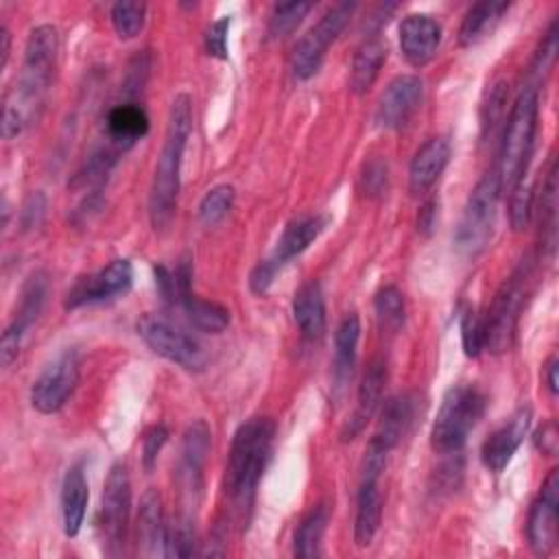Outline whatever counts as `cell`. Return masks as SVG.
<instances>
[{
  "mask_svg": "<svg viewBox=\"0 0 559 559\" xmlns=\"http://www.w3.org/2000/svg\"><path fill=\"white\" fill-rule=\"evenodd\" d=\"M59 52V35L50 24L35 26L26 39L24 63L17 85L7 94L2 107V138H17L39 114L50 87Z\"/></svg>",
  "mask_w": 559,
  "mask_h": 559,
  "instance_id": "6da1fadb",
  "label": "cell"
},
{
  "mask_svg": "<svg viewBox=\"0 0 559 559\" xmlns=\"http://www.w3.org/2000/svg\"><path fill=\"white\" fill-rule=\"evenodd\" d=\"M192 131V100L188 94H177L170 103L166 135L162 153L155 164L151 192H148V218L155 229H166L175 216L181 159Z\"/></svg>",
  "mask_w": 559,
  "mask_h": 559,
  "instance_id": "7a4b0ae2",
  "label": "cell"
},
{
  "mask_svg": "<svg viewBox=\"0 0 559 559\" xmlns=\"http://www.w3.org/2000/svg\"><path fill=\"white\" fill-rule=\"evenodd\" d=\"M273 439L275 424L271 417H251L234 432L225 465V493L240 513L251 509L273 452Z\"/></svg>",
  "mask_w": 559,
  "mask_h": 559,
  "instance_id": "3957f363",
  "label": "cell"
},
{
  "mask_svg": "<svg viewBox=\"0 0 559 559\" xmlns=\"http://www.w3.org/2000/svg\"><path fill=\"white\" fill-rule=\"evenodd\" d=\"M537 114H539L537 87L526 85L520 92V96L515 98L509 120H507V127H504L500 159L496 166L502 190L511 192L526 177L528 159H531L533 144H535Z\"/></svg>",
  "mask_w": 559,
  "mask_h": 559,
  "instance_id": "277c9868",
  "label": "cell"
},
{
  "mask_svg": "<svg viewBox=\"0 0 559 559\" xmlns=\"http://www.w3.org/2000/svg\"><path fill=\"white\" fill-rule=\"evenodd\" d=\"M487 397L474 384H454L445 391L430 430V448L439 454H456L485 415Z\"/></svg>",
  "mask_w": 559,
  "mask_h": 559,
  "instance_id": "5b68a950",
  "label": "cell"
},
{
  "mask_svg": "<svg viewBox=\"0 0 559 559\" xmlns=\"http://www.w3.org/2000/svg\"><path fill=\"white\" fill-rule=\"evenodd\" d=\"M500 192H502V186L496 168L485 173L483 179L469 192L461 221L454 231V249L461 255L474 258L480 251H485V247L489 245L496 227Z\"/></svg>",
  "mask_w": 559,
  "mask_h": 559,
  "instance_id": "8992f818",
  "label": "cell"
},
{
  "mask_svg": "<svg viewBox=\"0 0 559 559\" xmlns=\"http://www.w3.org/2000/svg\"><path fill=\"white\" fill-rule=\"evenodd\" d=\"M531 266L520 264L496 290L489 312L485 317V349L493 356L509 352L513 345L520 310L526 299V284H528Z\"/></svg>",
  "mask_w": 559,
  "mask_h": 559,
  "instance_id": "52a82bcc",
  "label": "cell"
},
{
  "mask_svg": "<svg viewBox=\"0 0 559 559\" xmlns=\"http://www.w3.org/2000/svg\"><path fill=\"white\" fill-rule=\"evenodd\" d=\"M131 513V480L124 463H114L100 496L98 531L103 539V550L109 557H118L124 550L127 528Z\"/></svg>",
  "mask_w": 559,
  "mask_h": 559,
  "instance_id": "ba28073f",
  "label": "cell"
},
{
  "mask_svg": "<svg viewBox=\"0 0 559 559\" xmlns=\"http://www.w3.org/2000/svg\"><path fill=\"white\" fill-rule=\"evenodd\" d=\"M142 341L162 358L179 365L186 371H203L207 367V354L183 330L173 325L159 314H142L135 323Z\"/></svg>",
  "mask_w": 559,
  "mask_h": 559,
  "instance_id": "9c48e42d",
  "label": "cell"
},
{
  "mask_svg": "<svg viewBox=\"0 0 559 559\" xmlns=\"http://www.w3.org/2000/svg\"><path fill=\"white\" fill-rule=\"evenodd\" d=\"M354 11H356V2H338L330 7L321 15V20L297 41L290 59V70L297 79L306 81L319 72L328 48L343 33Z\"/></svg>",
  "mask_w": 559,
  "mask_h": 559,
  "instance_id": "30bf717a",
  "label": "cell"
},
{
  "mask_svg": "<svg viewBox=\"0 0 559 559\" xmlns=\"http://www.w3.org/2000/svg\"><path fill=\"white\" fill-rule=\"evenodd\" d=\"M79 384V354L63 349L50 360L31 386V404L44 415H52L63 408Z\"/></svg>",
  "mask_w": 559,
  "mask_h": 559,
  "instance_id": "8fae6325",
  "label": "cell"
},
{
  "mask_svg": "<svg viewBox=\"0 0 559 559\" xmlns=\"http://www.w3.org/2000/svg\"><path fill=\"white\" fill-rule=\"evenodd\" d=\"M133 284V266L127 258H118L109 262L105 269L90 273L68 290L63 306L68 310L90 306V304H100L116 299L120 295H127Z\"/></svg>",
  "mask_w": 559,
  "mask_h": 559,
  "instance_id": "7c38bea8",
  "label": "cell"
},
{
  "mask_svg": "<svg viewBox=\"0 0 559 559\" xmlns=\"http://www.w3.org/2000/svg\"><path fill=\"white\" fill-rule=\"evenodd\" d=\"M557 509H559V469H550L539 496L531 504L526 535L535 555H550L557 546Z\"/></svg>",
  "mask_w": 559,
  "mask_h": 559,
  "instance_id": "4fadbf2b",
  "label": "cell"
},
{
  "mask_svg": "<svg viewBox=\"0 0 559 559\" xmlns=\"http://www.w3.org/2000/svg\"><path fill=\"white\" fill-rule=\"evenodd\" d=\"M424 83L415 74L395 76L382 92L376 109V122L382 129H402L419 109Z\"/></svg>",
  "mask_w": 559,
  "mask_h": 559,
  "instance_id": "5bb4252c",
  "label": "cell"
},
{
  "mask_svg": "<svg viewBox=\"0 0 559 559\" xmlns=\"http://www.w3.org/2000/svg\"><path fill=\"white\" fill-rule=\"evenodd\" d=\"M531 406H520L500 428H496L480 448L483 465L489 472H502L524 441L531 426Z\"/></svg>",
  "mask_w": 559,
  "mask_h": 559,
  "instance_id": "9a60e30c",
  "label": "cell"
},
{
  "mask_svg": "<svg viewBox=\"0 0 559 559\" xmlns=\"http://www.w3.org/2000/svg\"><path fill=\"white\" fill-rule=\"evenodd\" d=\"M210 426L203 419H194L181 441V454H179V465H177V480L181 485V491L188 496L199 493L201 483H203V465L210 454Z\"/></svg>",
  "mask_w": 559,
  "mask_h": 559,
  "instance_id": "2e32d148",
  "label": "cell"
},
{
  "mask_svg": "<svg viewBox=\"0 0 559 559\" xmlns=\"http://www.w3.org/2000/svg\"><path fill=\"white\" fill-rule=\"evenodd\" d=\"M400 50L402 57L415 66H426L441 44V26L428 13H408L400 24Z\"/></svg>",
  "mask_w": 559,
  "mask_h": 559,
  "instance_id": "e0dca14e",
  "label": "cell"
},
{
  "mask_svg": "<svg viewBox=\"0 0 559 559\" xmlns=\"http://www.w3.org/2000/svg\"><path fill=\"white\" fill-rule=\"evenodd\" d=\"M384 384H386V365L382 360H373L360 380L356 411L341 430L343 441L354 439L367 426V421L373 417V413L378 411V406L382 402Z\"/></svg>",
  "mask_w": 559,
  "mask_h": 559,
  "instance_id": "ac0fdd59",
  "label": "cell"
},
{
  "mask_svg": "<svg viewBox=\"0 0 559 559\" xmlns=\"http://www.w3.org/2000/svg\"><path fill=\"white\" fill-rule=\"evenodd\" d=\"M450 162V142L445 138H430L413 155L408 168V188L413 194L430 190Z\"/></svg>",
  "mask_w": 559,
  "mask_h": 559,
  "instance_id": "d6986e66",
  "label": "cell"
},
{
  "mask_svg": "<svg viewBox=\"0 0 559 559\" xmlns=\"http://www.w3.org/2000/svg\"><path fill=\"white\" fill-rule=\"evenodd\" d=\"M358 341H360V319L356 312H349L343 317L334 334V369H332L334 384L332 386L338 397L345 393V386L354 376Z\"/></svg>",
  "mask_w": 559,
  "mask_h": 559,
  "instance_id": "ffe728a7",
  "label": "cell"
},
{
  "mask_svg": "<svg viewBox=\"0 0 559 559\" xmlns=\"http://www.w3.org/2000/svg\"><path fill=\"white\" fill-rule=\"evenodd\" d=\"M417 413V400L411 393L393 395L382 404L380 419L376 426V432L371 439L382 443L393 452V448L402 441V437L408 432L413 419Z\"/></svg>",
  "mask_w": 559,
  "mask_h": 559,
  "instance_id": "44dd1931",
  "label": "cell"
},
{
  "mask_svg": "<svg viewBox=\"0 0 559 559\" xmlns=\"http://www.w3.org/2000/svg\"><path fill=\"white\" fill-rule=\"evenodd\" d=\"M293 317L304 338L319 341L325 332V299L321 284L310 280L295 290Z\"/></svg>",
  "mask_w": 559,
  "mask_h": 559,
  "instance_id": "7402d4cb",
  "label": "cell"
},
{
  "mask_svg": "<svg viewBox=\"0 0 559 559\" xmlns=\"http://www.w3.org/2000/svg\"><path fill=\"white\" fill-rule=\"evenodd\" d=\"M138 544L146 557H164L166 544V520L162 511V498L157 489H146L138 511Z\"/></svg>",
  "mask_w": 559,
  "mask_h": 559,
  "instance_id": "603a6c76",
  "label": "cell"
},
{
  "mask_svg": "<svg viewBox=\"0 0 559 559\" xmlns=\"http://www.w3.org/2000/svg\"><path fill=\"white\" fill-rule=\"evenodd\" d=\"M87 478L81 463L68 467L63 483H61V518H63V533L68 537H76L81 524L85 520L87 509Z\"/></svg>",
  "mask_w": 559,
  "mask_h": 559,
  "instance_id": "cb8c5ba5",
  "label": "cell"
},
{
  "mask_svg": "<svg viewBox=\"0 0 559 559\" xmlns=\"http://www.w3.org/2000/svg\"><path fill=\"white\" fill-rule=\"evenodd\" d=\"M382 518V493L380 478L360 476L358 496H356V520H354V539L358 546H369L378 533Z\"/></svg>",
  "mask_w": 559,
  "mask_h": 559,
  "instance_id": "d4e9b609",
  "label": "cell"
},
{
  "mask_svg": "<svg viewBox=\"0 0 559 559\" xmlns=\"http://www.w3.org/2000/svg\"><path fill=\"white\" fill-rule=\"evenodd\" d=\"M325 218L323 216H304V218H295L290 221L280 240L277 247L273 251V255L269 258L277 269H282L286 262H290L293 258H297L299 253H304L323 231L325 227Z\"/></svg>",
  "mask_w": 559,
  "mask_h": 559,
  "instance_id": "484cf974",
  "label": "cell"
},
{
  "mask_svg": "<svg viewBox=\"0 0 559 559\" xmlns=\"http://www.w3.org/2000/svg\"><path fill=\"white\" fill-rule=\"evenodd\" d=\"M105 122H107L109 142L118 148H129L131 144H135L148 133V116L133 100L111 107Z\"/></svg>",
  "mask_w": 559,
  "mask_h": 559,
  "instance_id": "4316f807",
  "label": "cell"
},
{
  "mask_svg": "<svg viewBox=\"0 0 559 559\" xmlns=\"http://www.w3.org/2000/svg\"><path fill=\"white\" fill-rule=\"evenodd\" d=\"M389 48L380 37H369L360 44V48L354 55L352 61V72H349V90L356 96H362L371 90V85L376 83L384 61H386Z\"/></svg>",
  "mask_w": 559,
  "mask_h": 559,
  "instance_id": "83f0119b",
  "label": "cell"
},
{
  "mask_svg": "<svg viewBox=\"0 0 559 559\" xmlns=\"http://www.w3.org/2000/svg\"><path fill=\"white\" fill-rule=\"evenodd\" d=\"M509 2H476L463 17L459 28V44L474 46L485 39L509 11Z\"/></svg>",
  "mask_w": 559,
  "mask_h": 559,
  "instance_id": "f1b7e54d",
  "label": "cell"
},
{
  "mask_svg": "<svg viewBox=\"0 0 559 559\" xmlns=\"http://www.w3.org/2000/svg\"><path fill=\"white\" fill-rule=\"evenodd\" d=\"M330 520L328 504H314L297 524L293 535V555L295 557H319L321 555V539Z\"/></svg>",
  "mask_w": 559,
  "mask_h": 559,
  "instance_id": "f546056e",
  "label": "cell"
},
{
  "mask_svg": "<svg viewBox=\"0 0 559 559\" xmlns=\"http://www.w3.org/2000/svg\"><path fill=\"white\" fill-rule=\"evenodd\" d=\"M179 306L183 308L190 323L194 328H199L201 332L218 334L229 325V310L216 301H207V299L188 295L186 299L179 301Z\"/></svg>",
  "mask_w": 559,
  "mask_h": 559,
  "instance_id": "4dcf8cb0",
  "label": "cell"
},
{
  "mask_svg": "<svg viewBox=\"0 0 559 559\" xmlns=\"http://www.w3.org/2000/svg\"><path fill=\"white\" fill-rule=\"evenodd\" d=\"M46 288H48V282H46L44 273H33L28 277V282L24 284V288H22L20 308H17V314H15V319L11 323L15 328H20L24 334L37 321V317H39V312L44 308Z\"/></svg>",
  "mask_w": 559,
  "mask_h": 559,
  "instance_id": "1f68e13d",
  "label": "cell"
},
{
  "mask_svg": "<svg viewBox=\"0 0 559 559\" xmlns=\"http://www.w3.org/2000/svg\"><path fill=\"white\" fill-rule=\"evenodd\" d=\"M373 306H376V317H378V323L382 330L397 332L404 325L406 304H404V293L397 286H393V284L382 286L376 293Z\"/></svg>",
  "mask_w": 559,
  "mask_h": 559,
  "instance_id": "d6a6232c",
  "label": "cell"
},
{
  "mask_svg": "<svg viewBox=\"0 0 559 559\" xmlns=\"http://www.w3.org/2000/svg\"><path fill=\"white\" fill-rule=\"evenodd\" d=\"M236 199V190L229 183L214 186L212 190L205 192V197L199 203V218L203 225H216L221 223L227 212L231 210Z\"/></svg>",
  "mask_w": 559,
  "mask_h": 559,
  "instance_id": "836d02e7",
  "label": "cell"
},
{
  "mask_svg": "<svg viewBox=\"0 0 559 559\" xmlns=\"http://www.w3.org/2000/svg\"><path fill=\"white\" fill-rule=\"evenodd\" d=\"M312 9L310 2H284V4H275L271 20H269V37L271 39H282L286 35H290L301 20L308 15V11Z\"/></svg>",
  "mask_w": 559,
  "mask_h": 559,
  "instance_id": "e575fe53",
  "label": "cell"
},
{
  "mask_svg": "<svg viewBox=\"0 0 559 559\" xmlns=\"http://www.w3.org/2000/svg\"><path fill=\"white\" fill-rule=\"evenodd\" d=\"M194 552V526L190 515H177L166 524L164 557H190Z\"/></svg>",
  "mask_w": 559,
  "mask_h": 559,
  "instance_id": "d590c367",
  "label": "cell"
},
{
  "mask_svg": "<svg viewBox=\"0 0 559 559\" xmlns=\"http://www.w3.org/2000/svg\"><path fill=\"white\" fill-rule=\"evenodd\" d=\"M146 17V4L144 2H116L111 7V24L120 39H133Z\"/></svg>",
  "mask_w": 559,
  "mask_h": 559,
  "instance_id": "8d00e7d4",
  "label": "cell"
},
{
  "mask_svg": "<svg viewBox=\"0 0 559 559\" xmlns=\"http://www.w3.org/2000/svg\"><path fill=\"white\" fill-rule=\"evenodd\" d=\"M555 216H557V164L550 162L546 181L542 186V231H546V247H555Z\"/></svg>",
  "mask_w": 559,
  "mask_h": 559,
  "instance_id": "74e56055",
  "label": "cell"
},
{
  "mask_svg": "<svg viewBox=\"0 0 559 559\" xmlns=\"http://www.w3.org/2000/svg\"><path fill=\"white\" fill-rule=\"evenodd\" d=\"M461 343L467 358H476L485 349V323L474 308H467L461 317Z\"/></svg>",
  "mask_w": 559,
  "mask_h": 559,
  "instance_id": "f35d334b",
  "label": "cell"
},
{
  "mask_svg": "<svg viewBox=\"0 0 559 559\" xmlns=\"http://www.w3.org/2000/svg\"><path fill=\"white\" fill-rule=\"evenodd\" d=\"M509 194H511V201H509L511 227L515 231H522V229H526L531 214H533V188H531V183H526L522 179Z\"/></svg>",
  "mask_w": 559,
  "mask_h": 559,
  "instance_id": "ab89813d",
  "label": "cell"
},
{
  "mask_svg": "<svg viewBox=\"0 0 559 559\" xmlns=\"http://www.w3.org/2000/svg\"><path fill=\"white\" fill-rule=\"evenodd\" d=\"M360 186L367 197H382L389 186V168L382 159H369L360 175Z\"/></svg>",
  "mask_w": 559,
  "mask_h": 559,
  "instance_id": "60d3db41",
  "label": "cell"
},
{
  "mask_svg": "<svg viewBox=\"0 0 559 559\" xmlns=\"http://www.w3.org/2000/svg\"><path fill=\"white\" fill-rule=\"evenodd\" d=\"M231 17L223 15L216 22H212L203 35L205 52L214 59H227V33H229Z\"/></svg>",
  "mask_w": 559,
  "mask_h": 559,
  "instance_id": "b9f144b4",
  "label": "cell"
},
{
  "mask_svg": "<svg viewBox=\"0 0 559 559\" xmlns=\"http://www.w3.org/2000/svg\"><path fill=\"white\" fill-rule=\"evenodd\" d=\"M46 216V194L41 190L31 192L20 210V227L22 231H31L37 229L44 223Z\"/></svg>",
  "mask_w": 559,
  "mask_h": 559,
  "instance_id": "7bdbcfd3",
  "label": "cell"
},
{
  "mask_svg": "<svg viewBox=\"0 0 559 559\" xmlns=\"http://www.w3.org/2000/svg\"><path fill=\"white\" fill-rule=\"evenodd\" d=\"M166 439H168V430L162 424H155V426L144 430V435H142V463H144L146 472H151L155 467L157 456H159Z\"/></svg>",
  "mask_w": 559,
  "mask_h": 559,
  "instance_id": "ee69618b",
  "label": "cell"
},
{
  "mask_svg": "<svg viewBox=\"0 0 559 559\" xmlns=\"http://www.w3.org/2000/svg\"><path fill=\"white\" fill-rule=\"evenodd\" d=\"M557 46H559V41H557V22H552L550 28L546 31L542 44H539V50L535 52V61H533V72L535 74L546 72L552 66L555 55H557Z\"/></svg>",
  "mask_w": 559,
  "mask_h": 559,
  "instance_id": "f6af8a7d",
  "label": "cell"
},
{
  "mask_svg": "<svg viewBox=\"0 0 559 559\" xmlns=\"http://www.w3.org/2000/svg\"><path fill=\"white\" fill-rule=\"evenodd\" d=\"M22 338H24V332L20 328H15L13 323L7 325V330L2 332V338H0V358H2V367H11L17 356H20V347H22Z\"/></svg>",
  "mask_w": 559,
  "mask_h": 559,
  "instance_id": "bcb514c9",
  "label": "cell"
},
{
  "mask_svg": "<svg viewBox=\"0 0 559 559\" xmlns=\"http://www.w3.org/2000/svg\"><path fill=\"white\" fill-rule=\"evenodd\" d=\"M277 266L271 262V260H262L253 266L251 275H249V288L255 293V295H264L269 290V286L273 284L275 275H277Z\"/></svg>",
  "mask_w": 559,
  "mask_h": 559,
  "instance_id": "7dc6e473",
  "label": "cell"
},
{
  "mask_svg": "<svg viewBox=\"0 0 559 559\" xmlns=\"http://www.w3.org/2000/svg\"><path fill=\"white\" fill-rule=\"evenodd\" d=\"M533 441H535V448H537L542 454L552 456V454L557 452V443H559L557 424L550 419V421H546L544 426H539L537 432H535V437H533Z\"/></svg>",
  "mask_w": 559,
  "mask_h": 559,
  "instance_id": "c3c4849f",
  "label": "cell"
},
{
  "mask_svg": "<svg viewBox=\"0 0 559 559\" xmlns=\"http://www.w3.org/2000/svg\"><path fill=\"white\" fill-rule=\"evenodd\" d=\"M435 223H437V201L430 199V201H426V203L421 205V210H419V214H417V229H419L421 234H430L432 227H435Z\"/></svg>",
  "mask_w": 559,
  "mask_h": 559,
  "instance_id": "681fc988",
  "label": "cell"
},
{
  "mask_svg": "<svg viewBox=\"0 0 559 559\" xmlns=\"http://www.w3.org/2000/svg\"><path fill=\"white\" fill-rule=\"evenodd\" d=\"M557 367H559V360L557 356H552L548 362H546V369H544V380H546V389L550 395H557Z\"/></svg>",
  "mask_w": 559,
  "mask_h": 559,
  "instance_id": "f907efd6",
  "label": "cell"
},
{
  "mask_svg": "<svg viewBox=\"0 0 559 559\" xmlns=\"http://www.w3.org/2000/svg\"><path fill=\"white\" fill-rule=\"evenodd\" d=\"M9 55H11V33L7 31V26H2V31H0V68L7 66Z\"/></svg>",
  "mask_w": 559,
  "mask_h": 559,
  "instance_id": "816d5d0a",
  "label": "cell"
}]
</instances>
